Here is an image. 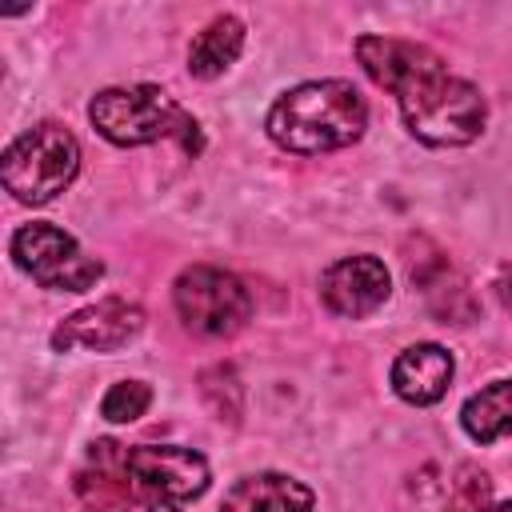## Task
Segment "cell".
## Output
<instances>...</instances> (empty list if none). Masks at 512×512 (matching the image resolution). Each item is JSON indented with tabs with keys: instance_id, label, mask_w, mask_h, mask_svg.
Here are the masks:
<instances>
[{
	"instance_id": "6da1fadb",
	"label": "cell",
	"mask_w": 512,
	"mask_h": 512,
	"mask_svg": "<svg viewBox=\"0 0 512 512\" xmlns=\"http://www.w3.org/2000/svg\"><path fill=\"white\" fill-rule=\"evenodd\" d=\"M360 68L396 96L404 128L428 148H464L488 124V100L476 84L448 72L428 44L400 36H356Z\"/></svg>"
},
{
	"instance_id": "7a4b0ae2",
	"label": "cell",
	"mask_w": 512,
	"mask_h": 512,
	"mask_svg": "<svg viewBox=\"0 0 512 512\" xmlns=\"http://www.w3.org/2000/svg\"><path fill=\"white\" fill-rule=\"evenodd\" d=\"M268 136L296 156L348 148L368 128V104L348 80H308L284 92L264 120Z\"/></svg>"
},
{
	"instance_id": "3957f363",
	"label": "cell",
	"mask_w": 512,
	"mask_h": 512,
	"mask_svg": "<svg viewBox=\"0 0 512 512\" xmlns=\"http://www.w3.org/2000/svg\"><path fill=\"white\" fill-rule=\"evenodd\" d=\"M88 120L108 144H120V148H140L156 140H176L188 156H200L204 148V132L196 116L156 84L96 92L88 104Z\"/></svg>"
},
{
	"instance_id": "277c9868",
	"label": "cell",
	"mask_w": 512,
	"mask_h": 512,
	"mask_svg": "<svg viewBox=\"0 0 512 512\" xmlns=\"http://www.w3.org/2000/svg\"><path fill=\"white\" fill-rule=\"evenodd\" d=\"M76 172H80V144L56 120L20 132L0 160V180L20 204H48L76 180Z\"/></svg>"
},
{
	"instance_id": "5b68a950",
	"label": "cell",
	"mask_w": 512,
	"mask_h": 512,
	"mask_svg": "<svg viewBox=\"0 0 512 512\" xmlns=\"http://www.w3.org/2000/svg\"><path fill=\"white\" fill-rule=\"evenodd\" d=\"M92 468L120 472L132 484H140V488H148L172 504L196 500L212 480L208 460L196 448H180V444H132V448H124L116 440H96L92 444Z\"/></svg>"
},
{
	"instance_id": "8992f818",
	"label": "cell",
	"mask_w": 512,
	"mask_h": 512,
	"mask_svg": "<svg viewBox=\"0 0 512 512\" xmlns=\"http://www.w3.org/2000/svg\"><path fill=\"white\" fill-rule=\"evenodd\" d=\"M176 316L196 336H236L252 320V296L240 276L216 268V264H192L172 284Z\"/></svg>"
},
{
	"instance_id": "52a82bcc",
	"label": "cell",
	"mask_w": 512,
	"mask_h": 512,
	"mask_svg": "<svg viewBox=\"0 0 512 512\" xmlns=\"http://www.w3.org/2000/svg\"><path fill=\"white\" fill-rule=\"evenodd\" d=\"M8 252L20 272H28L40 288H52V292H84L104 276V264L96 256H88L76 244V236H68L56 224H44V220L20 224L12 232Z\"/></svg>"
},
{
	"instance_id": "ba28073f",
	"label": "cell",
	"mask_w": 512,
	"mask_h": 512,
	"mask_svg": "<svg viewBox=\"0 0 512 512\" xmlns=\"http://www.w3.org/2000/svg\"><path fill=\"white\" fill-rule=\"evenodd\" d=\"M404 264H408V280L412 288H420L428 312L440 324H472L480 316V300L472 292V284L464 280V272L444 256V248H436L428 236H412L404 244Z\"/></svg>"
},
{
	"instance_id": "9c48e42d",
	"label": "cell",
	"mask_w": 512,
	"mask_h": 512,
	"mask_svg": "<svg viewBox=\"0 0 512 512\" xmlns=\"http://www.w3.org/2000/svg\"><path fill=\"white\" fill-rule=\"evenodd\" d=\"M388 292H392V276H388L384 260L380 256H368V252L340 256L320 276V300H324V308L332 316H344V320L372 316L388 300Z\"/></svg>"
},
{
	"instance_id": "30bf717a",
	"label": "cell",
	"mask_w": 512,
	"mask_h": 512,
	"mask_svg": "<svg viewBox=\"0 0 512 512\" xmlns=\"http://www.w3.org/2000/svg\"><path fill=\"white\" fill-rule=\"evenodd\" d=\"M144 328V312L140 304H128L120 296L96 300L72 316H64L52 328V348L68 352V348H92V352H116L124 348L136 332Z\"/></svg>"
},
{
	"instance_id": "8fae6325",
	"label": "cell",
	"mask_w": 512,
	"mask_h": 512,
	"mask_svg": "<svg viewBox=\"0 0 512 512\" xmlns=\"http://www.w3.org/2000/svg\"><path fill=\"white\" fill-rule=\"evenodd\" d=\"M452 372H456V364H452V352L444 344H412L392 360L388 380H392V392L400 400L428 408V404L444 400Z\"/></svg>"
},
{
	"instance_id": "7c38bea8",
	"label": "cell",
	"mask_w": 512,
	"mask_h": 512,
	"mask_svg": "<svg viewBox=\"0 0 512 512\" xmlns=\"http://www.w3.org/2000/svg\"><path fill=\"white\" fill-rule=\"evenodd\" d=\"M316 496L308 484H300L296 476L284 472H256L236 480L224 500L220 512H312Z\"/></svg>"
},
{
	"instance_id": "4fadbf2b",
	"label": "cell",
	"mask_w": 512,
	"mask_h": 512,
	"mask_svg": "<svg viewBox=\"0 0 512 512\" xmlns=\"http://www.w3.org/2000/svg\"><path fill=\"white\" fill-rule=\"evenodd\" d=\"M76 492L88 508L96 512H180L172 500L132 484L128 476L120 472H108V468H92V472H80L76 476Z\"/></svg>"
},
{
	"instance_id": "5bb4252c",
	"label": "cell",
	"mask_w": 512,
	"mask_h": 512,
	"mask_svg": "<svg viewBox=\"0 0 512 512\" xmlns=\"http://www.w3.org/2000/svg\"><path fill=\"white\" fill-rule=\"evenodd\" d=\"M240 48H244V24H240L232 12L212 16V20L196 32V40H192V48H188V72H192L196 80H216V76H224V72L236 64Z\"/></svg>"
},
{
	"instance_id": "9a60e30c",
	"label": "cell",
	"mask_w": 512,
	"mask_h": 512,
	"mask_svg": "<svg viewBox=\"0 0 512 512\" xmlns=\"http://www.w3.org/2000/svg\"><path fill=\"white\" fill-rule=\"evenodd\" d=\"M460 424L476 444H496L500 436H512V376L472 392L460 408Z\"/></svg>"
},
{
	"instance_id": "2e32d148",
	"label": "cell",
	"mask_w": 512,
	"mask_h": 512,
	"mask_svg": "<svg viewBox=\"0 0 512 512\" xmlns=\"http://www.w3.org/2000/svg\"><path fill=\"white\" fill-rule=\"evenodd\" d=\"M200 396L208 404V412L216 420H228V424H240L244 416V384L236 376L232 364H212L200 372Z\"/></svg>"
},
{
	"instance_id": "e0dca14e",
	"label": "cell",
	"mask_w": 512,
	"mask_h": 512,
	"mask_svg": "<svg viewBox=\"0 0 512 512\" xmlns=\"http://www.w3.org/2000/svg\"><path fill=\"white\" fill-rule=\"evenodd\" d=\"M148 404H152V388L144 380H120V384H112L104 392L100 416L112 420V424H132V420H140L148 412Z\"/></svg>"
},
{
	"instance_id": "ac0fdd59",
	"label": "cell",
	"mask_w": 512,
	"mask_h": 512,
	"mask_svg": "<svg viewBox=\"0 0 512 512\" xmlns=\"http://www.w3.org/2000/svg\"><path fill=\"white\" fill-rule=\"evenodd\" d=\"M488 496H492V480L488 472H480L476 464H464L448 488V504L444 512H484L488 508Z\"/></svg>"
},
{
	"instance_id": "d6986e66",
	"label": "cell",
	"mask_w": 512,
	"mask_h": 512,
	"mask_svg": "<svg viewBox=\"0 0 512 512\" xmlns=\"http://www.w3.org/2000/svg\"><path fill=\"white\" fill-rule=\"evenodd\" d=\"M496 292H500L504 308L512 312V268H504V272H500V280H496Z\"/></svg>"
},
{
	"instance_id": "ffe728a7",
	"label": "cell",
	"mask_w": 512,
	"mask_h": 512,
	"mask_svg": "<svg viewBox=\"0 0 512 512\" xmlns=\"http://www.w3.org/2000/svg\"><path fill=\"white\" fill-rule=\"evenodd\" d=\"M484 512H512V500H508V504H492V508H484Z\"/></svg>"
}]
</instances>
